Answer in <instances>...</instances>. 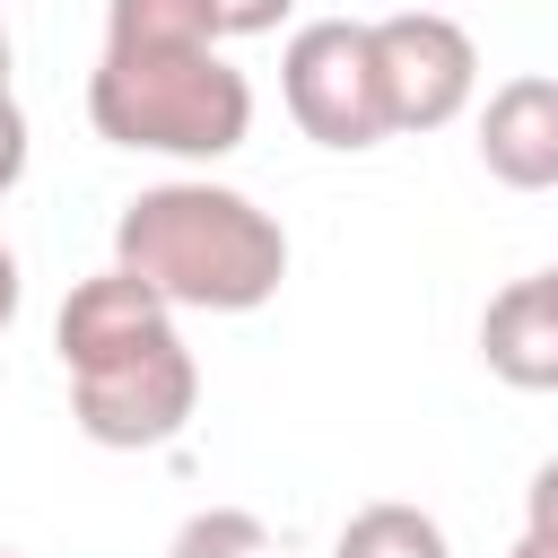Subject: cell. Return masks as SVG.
I'll use <instances>...</instances> for the list:
<instances>
[{
  "label": "cell",
  "mask_w": 558,
  "mask_h": 558,
  "mask_svg": "<svg viewBox=\"0 0 558 558\" xmlns=\"http://www.w3.org/2000/svg\"><path fill=\"white\" fill-rule=\"evenodd\" d=\"M113 262L140 270L166 305L253 314L288 279V227L227 183H148L113 218Z\"/></svg>",
  "instance_id": "6da1fadb"
},
{
  "label": "cell",
  "mask_w": 558,
  "mask_h": 558,
  "mask_svg": "<svg viewBox=\"0 0 558 558\" xmlns=\"http://www.w3.org/2000/svg\"><path fill=\"white\" fill-rule=\"evenodd\" d=\"M87 122L105 148H148V157H235L253 131V78L218 52V44H183V52H131L105 44V61L87 70Z\"/></svg>",
  "instance_id": "7a4b0ae2"
},
{
  "label": "cell",
  "mask_w": 558,
  "mask_h": 558,
  "mask_svg": "<svg viewBox=\"0 0 558 558\" xmlns=\"http://www.w3.org/2000/svg\"><path fill=\"white\" fill-rule=\"evenodd\" d=\"M279 96H288V122L314 140V148H375L392 140V113H384V61H375V26L366 17H314L288 35L279 52Z\"/></svg>",
  "instance_id": "3957f363"
},
{
  "label": "cell",
  "mask_w": 558,
  "mask_h": 558,
  "mask_svg": "<svg viewBox=\"0 0 558 558\" xmlns=\"http://www.w3.org/2000/svg\"><path fill=\"white\" fill-rule=\"evenodd\" d=\"M192 410H201V366H192L183 331L131 349V357H113V366L70 375V418H78V436L105 445V453L174 445V436L192 427Z\"/></svg>",
  "instance_id": "277c9868"
},
{
  "label": "cell",
  "mask_w": 558,
  "mask_h": 558,
  "mask_svg": "<svg viewBox=\"0 0 558 558\" xmlns=\"http://www.w3.org/2000/svg\"><path fill=\"white\" fill-rule=\"evenodd\" d=\"M375 61H384V113H392V131H445L480 96V44L445 9L375 17Z\"/></svg>",
  "instance_id": "5b68a950"
},
{
  "label": "cell",
  "mask_w": 558,
  "mask_h": 558,
  "mask_svg": "<svg viewBox=\"0 0 558 558\" xmlns=\"http://www.w3.org/2000/svg\"><path fill=\"white\" fill-rule=\"evenodd\" d=\"M174 331V305L140 279V270H96V279H78L70 296H61V323H52V349H61V366L70 375H87V366H113V357H131V349H148V340H166Z\"/></svg>",
  "instance_id": "8992f818"
},
{
  "label": "cell",
  "mask_w": 558,
  "mask_h": 558,
  "mask_svg": "<svg viewBox=\"0 0 558 558\" xmlns=\"http://www.w3.org/2000/svg\"><path fill=\"white\" fill-rule=\"evenodd\" d=\"M480 166L506 192H558V78H506L480 105Z\"/></svg>",
  "instance_id": "52a82bcc"
},
{
  "label": "cell",
  "mask_w": 558,
  "mask_h": 558,
  "mask_svg": "<svg viewBox=\"0 0 558 558\" xmlns=\"http://www.w3.org/2000/svg\"><path fill=\"white\" fill-rule=\"evenodd\" d=\"M480 357L514 392H558V288L549 279L497 288L488 314H480Z\"/></svg>",
  "instance_id": "ba28073f"
},
{
  "label": "cell",
  "mask_w": 558,
  "mask_h": 558,
  "mask_svg": "<svg viewBox=\"0 0 558 558\" xmlns=\"http://www.w3.org/2000/svg\"><path fill=\"white\" fill-rule=\"evenodd\" d=\"M105 44L131 52H183V44H227L209 0H105Z\"/></svg>",
  "instance_id": "9c48e42d"
},
{
  "label": "cell",
  "mask_w": 558,
  "mask_h": 558,
  "mask_svg": "<svg viewBox=\"0 0 558 558\" xmlns=\"http://www.w3.org/2000/svg\"><path fill=\"white\" fill-rule=\"evenodd\" d=\"M331 558H453V541H445V523H436V514H418V506L384 497V506H357V514L340 523Z\"/></svg>",
  "instance_id": "30bf717a"
},
{
  "label": "cell",
  "mask_w": 558,
  "mask_h": 558,
  "mask_svg": "<svg viewBox=\"0 0 558 558\" xmlns=\"http://www.w3.org/2000/svg\"><path fill=\"white\" fill-rule=\"evenodd\" d=\"M166 558H279V541L244 506H201V514H183V532L166 541Z\"/></svg>",
  "instance_id": "8fae6325"
},
{
  "label": "cell",
  "mask_w": 558,
  "mask_h": 558,
  "mask_svg": "<svg viewBox=\"0 0 558 558\" xmlns=\"http://www.w3.org/2000/svg\"><path fill=\"white\" fill-rule=\"evenodd\" d=\"M209 9H218V35H279L296 0H209Z\"/></svg>",
  "instance_id": "7c38bea8"
},
{
  "label": "cell",
  "mask_w": 558,
  "mask_h": 558,
  "mask_svg": "<svg viewBox=\"0 0 558 558\" xmlns=\"http://www.w3.org/2000/svg\"><path fill=\"white\" fill-rule=\"evenodd\" d=\"M17 174H26V113L17 96H0V192H17Z\"/></svg>",
  "instance_id": "4fadbf2b"
},
{
  "label": "cell",
  "mask_w": 558,
  "mask_h": 558,
  "mask_svg": "<svg viewBox=\"0 0 558 558\" xmlns=\"http://www.w3.org/2000/svg\"><path fill=\"white\" fill-rule=\"evenodd\" d=\"M523 523H549V532H558V453L532 471V488H523Z\"/></svg>",
  "instance_id": "5bb4252c"
},
{
  "label": "cell",
  "mask_w": 558,
  "mask_h": 558,
  "mask_svg": "<svg viewBox=\"0 0 558 558\" xmlns=\"http://www.w3.org/2000/svg\"><path fill=\"white\" fill-rule=\"evenodd\" d=\"M506 558H558V532H549V523H523V541H514Z\"/></svg>",
  "instance_id": "9a60e30c"
},
{
  "label": "cell",
  "mask_w": 558,
  "mask_h": 558,
  "mask_svg": "<svg viewBox=\"0 0 558 558\" xmlns=\"http://www.w3.org/2000/svg\"><path fill=\"white\" fill-rule=\"evenodd\" d=\"M9 314H17V253L0 244V331H9Z\"/></svg>",
  "instance_id": "2e32d148"
},
{
  "label": "cell",
  "mask_w": 558,
  "mask_h": 558,
  "mask_svg": "<svg viewBox=\"0 0 558 558\" xmlns=\"http://www.w3.org/2000/svg\"><path fill=\"white\" fill-rule=\"evenodd\" d=\"M0 96H9V35H0Z\"/></svg>",
  "instance_id": "e0dca14e"
},
{
  "label": "cell",
  "mask_w": 558,
  "mask_h": 558,
  "mask_svg": "<svg viewBox=\"0 0 558 558\" xmlns=\"http://www.w3.org/2000/svg\"><path fill=\"white\" fill-rule=\"evenodd\" d=\"M541 279H549V288H558V262H549V270H541Z\"/></svg>",
  "instance_id": "ac0fdd59"
},
{
  "label": "cell",
  "mask_w": 558,
  "mask_h": 558,
  "mask_svg": "<svg viewBox=\"0 0 558 558\" xmlns=\"http://www.w3.org/2000/svg\"><path fill=\"white\" fill-rule=\"evenodd\" d=\"M0 558H9V549H0Z\"/></svg>",
  "instance_id": "d6986e66"
}]
</instances>
